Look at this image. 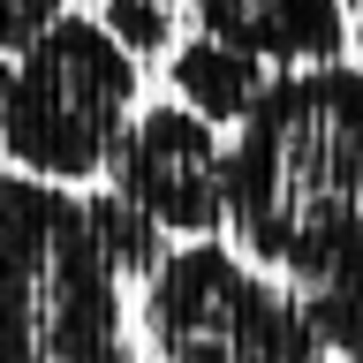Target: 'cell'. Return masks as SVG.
<instances>
[{
    "label": "cell",
    "instance_id": "3957f363",
    "mask_svg": "<svg viewBox=\"0 0 363 363\" xmlns=\"http://www.w3.org/2000/svg\"><path fill=\"white\" fill-rule=\"evenodd\" d=\"M136 113V53L113 45L99 16H61L0 61V152L30 182L106 174L113 136Z\"/></svg>",
    "mask_w": 363,
    "mask_h": 363
},
{
    "label": "cell",
    "instance_id": "4fadbf2b",
    "mask_svg": "<svg viewBox=\"0 0 363 363\" xmlns=\"http://www.w3.org/2000/svg\"><path fill=\"white\" fill-rule=\"evenodd\" d=\"M159 8H174V0H159Z\"/></svg>",
    "mask_w": 363,
    "mask_h": 363
},
{
    "label": "cell",
    "instance_id": "9c48e42d",
    "mask_svg": "<svg viewBox=\"0 0 363 363\" xmlns=\"http://www.w3.org/2000/svg\"><path fill=\"white\" fill-rule=\"evenodd\" d=\"M84 220H91V235H99V250H106V265H113V280L129 288V280H152V265L167 257V235H159L144 212H136L129 197H84Z\"/></svg>",
    "mask_w": 363,
    "mask_h": 363
},
{
    "label": "cell",
    "instance_id": "8fae6325",
    "mask_svg": "<svg viewBox=\"0 0 363 363\" xmlns=\"http://www.w3.org/2000/svg\"><path fill=\"white\" fill-rule=\"evenodd\" d=\"M53 16H61V0H0V61L23 53V45L38 38Z\"/></svg>",
    "mask_w": 363,
    "mask_h": 363
},
{
    "label": "cell",
    "instance_id": "7a4b0ae2",
    "mask_svg": "<svg viewBox=\"0 0 363 363\" xmlns=\"http://www.w3.org/2000/svg\"><path fill=\"white\" fill-rule=\"evenodd\" d=\"M0 363H136L84 197L16 167L0 174Z\"/></svg>",
    "mask_w": 363,
    "mask_h": 363
},
{
    "label": "cell",
    "instance_id": "ba28073f",
    "mask_svg": "<svg viewBox=\"0 0 363 363\" xmlns=\"http://www.w3.org/2000/svg\"><path fill=\"white\" fill-rule=\"evenodd\" d=\"M272 84V68L257 61V53H242V45H220V38H189L174 45V91H182V106L197 113V121H242L257 99H265Z\"/></svg>",
    "mask_w": 363,
    "mask_h": 363
},
{
    "label": "cell",
    "instance_id": "277c9868",
    "mask_svg": "<svg viewBox=\"0 0 363 363\" xmlns=\"http://www.w3.org/2000/svg\"><path fill=\"white\" fill-rule=\"evenodd\" d=\"M144 356L152 363H333L295 288L212 235L167 250L144 280Z\"/></svg>",
    "mask_w": 363,
    "mask_h": 363
},
{
    "label": "cell",
    "instance_id": "8992f818",
    "mask_svg": "<svg viewBox=\"0 0 363 363\" xmlns=\"http://www.w3.org/2000/svg\"><path fill=\"white\" fill-rule=\"evenodd\" d=\"M197 30L257 53L265 68H318L348 45L340 0H197Z\"/></svg>",
    "mask_w": 363,
    "mask_h": 363
},
{
    "label": "cell",
    "instance_id": "7c38bea8",
    "mask_svg": "<svg viewBox=\"0 0 363 363\" xmlns=\"http://www.w3.org/2000/svg\"><path fill=\"white\" fill-rule=\"evenodd\" d=\"M356 45H363V23H356Z\"/></svg>",
    "mask_w": 363,
    "mask_h": 363
},
{
    "label": "cell",
    "instance_id": "6da1fadb",
    "mask_svg": "<svg viewBox=\"0 0 363 363\" xmlns=\"http://www.w3.org/2000/svg\"><path fill=\"white\" fill-rule=\"evenodd\" d=\"M363 220V68H288L227 144V227L257 265L295 272Z\"/></svg>",
    "mask_w": 363,
    "mask_h": 363
},
{
    "label": "cell",
    "instance_id": "5b68a950",
    "mask_svg": "<svg viewBox=\"0 0 363 363\" xmlns=\"http://www.w3.org/2000/svg\"><path fill=\"white\" fill-rule=\"evenodd\" d=\"M106 182L159 235L197 242L227 227V144L189 106H136L106 152Z\"/></svg>",
    "mask_w": 363,
    "mask_h": 363
},
{
    "label": "cell",
    "instance_id": "52a82bcc",
    "mask_svg": "<svg viewBox=\"0 0 363 363\" xmlns=\"http://www.w3.org/2000/svg\"><path fill=\"white\" fill-rule=\"evenodd\" d=\"M295 303L318 325L333 363H363V220L295 272Z\"/></svg>",
    "mask_w": 363,
    "mask_h": 363
},
{
    "label": "cell",
    "instance_id": "30bf717a",
    "mask_svg": "<svg viewBox=\"0 0 363 363\" xmlns=\"http://www.w3.org/2000/svg\"><path fill=\"white\" fill-rule=\"evenodd\" d=\"M99 23H106L113 45H121V53H136V61L167 45V8H159V0H106V16H99Z\"/></svg>",
    "mask_w": 363,
    "mask_h": 363
}]
</instances>
